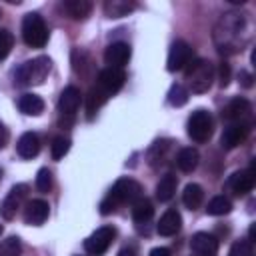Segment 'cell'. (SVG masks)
<instances>
[{"label":"cell","instance_id":"11","mask_svg":"<svg viewBox=\"0 0 256 256\" xmlns=\"http://www.w3.org/2000/svg\"><path fill=\"white\" fill-rule=\"evenodd\" d=\"M26 192H28V186H26V184H16V186L8 192V196L4 198V202H2V206H0V214H2L4 220H12V218L16 216L18 208L22 206V202H24V198H26Z\"/></svg>","mask_w":256,"mask_h":256},{"label":"cell","instance_id":"35","mask_svg":"<svg viewBox=\"0 0 256 256\" xmlns=\"http://www.w3.org/2000/svg\"><path fill=\"white\" fill-rule=\"evenodd\" d=\"M12 46H14V36H12V32L6 30V28H2V30H0V60H4V58L10 54Z\"/></svg>","mask_w":256,"mask_h":256},{"label":"cell","instance_id":"31","mask_svg":"<svg viewBox=\"0 0 256 256\" xmlns=\"http://www.w3.org/2000/svg\"><path fill=\"white\" fill-rule=\"evenodd\" d=\"M168 146H170V142H168V140H156V142L150 146V150H148V162H150L152 166H156V164L164 158V154H166Z\"/></svg>","mask_w":256,"mask_h":256},{"label":"cell","instance_id":"29","mask_svg":"<svg viewBox=\"0 0 256 256\" xmlns=\"http://www.w3.org/2000/svg\"><path fill=\"white\" fill-rule=\"evenodd\" d=\"M168 102L170 106H184L188 102V90L182 86V84H172L170 90H168Z\"/></svg>","mask_w":256,"mask_h":256},{"label":"cell","instance_id":"23","mask_svg":"<svg viewBox=\"0 0 256 256\" xmlns=\"http://www.w3.org/2000/svg\"><path fill=\"white\" fill-rule=\"evenodd\" d=\"M62 6L68 12V16L74 18V20H84L92 12V2L90 0H64Z\"/></svg>","mask_w":256,"mask_h":256},{"label":"cell","instance_id":"33","mask_svg":"<svg viewBox=\"0 0 256 256\" xmlns=\"http://www.w3.org/2000/svg\"><path fill=\"white\" fill-rule=\"evenodd\" d=\"M36 188L40 192H50L52 190V172L48 168H40L36 174Z\"/></svg>","mask_w":256,"mask_h":256},{"label":"cell","instance_id":"18","mask_svg":"<svg viewBox=\"0 0 256 256\" xmlns=\"http://www.w3.org/2000/svg\"><path fill=\"white\" fill-rule=\"evenodd\" d=\"M180 226H182V216H180V212L174 210V208H170V210H166V212L160 216L156 230H158L160 236H174V234L180 230Z\"/></svg>","mask_w":256,"mask_h":256},{"label":"cell","instance_id":"3","mask_svg":"<svg viewBox=\"0 0 256 256\" xmlns=\"http://www.w3.org/2000/svg\"><path fill=\"white\" fill-rule=\"evenodd\" d=\"M186 80H188V86H190L192 92L202 94V92H206L212 86L214 66L208 60H204V58L190 60L188 66H186Z\"/></svg>","mask_w":256,"mask_h":256},{"label":"cell","instance_id":"27","mask_svg":"<svg viewBox=\"0 0 256 256\" xmlns=\"http://www.w3.org/2000/svg\"><path fill=\"white\" fill-rule=\"evenodd\" d=\"M108 100V96L98 88V86H92L88 96H86V112H88V118H94V114L100 110V106Z\"/></svg>","mask_w":256,"mask_h":256},{"label":"cell","instance_id":"24","mask_svg":"<svg viewBox=\"0 0 256 256\" xmlns=\"http://www.w3.org/2000/svg\"><path fill=\"white\" fill-rule=\"evenodd\" d=\"M198 160H200V154H198V150L192 148V146L182 148V150L178 152V156H176V164H178V168H180L182 172H192V170L198 166Z\"/></svg>","mask_w":256,"mask_h":256},{"label":"cell","instance_id":"30","mask_svg":"<svg viewBox=\"0 0 256 256\" xmlns=\"http://www.w3.org/2000/svg\"><path fill=\"white\" fill-rule=\"evenodd\" d=\"M22 244L18 236H8L6 240L0 242V256H20Z\"/></svg>","mask_w":256,"mask_h":256},{"label":"cell","instance_id":"38","mask_svg":"<svg viewBox=\"0 0 256 256\" xmlns=\"http://www.w3.org/2000/svg\"><path fill=\"white\" fill-rule=\"evenodd\" d=\"M240 84H242L244 88H250V86H252V74L246 72V70H240Z\"/></svg>","mask_w":256,"mask_h":256},{"label":"cell","instance_id":"36","mask_svg":"<svg viewBox=\"0 0 256 256\" xmlns=\"http://www.w3.org/2000/svg\"><path fill=\"white\" fill-rule=\"evenodd\" d=\"M218 80H220L222 88L228 86V82H230V64L228 62H220V66H218Z\"/></svg>","mask_w":256,"mask_h":256},{"label":"cell","instance_id":"6","mask_svg":"<svg viewBox=\"0 0 256 256\" xmlns=\"http://www.w3.org/2000/svg\"><path fill=\"white\" fill-rule=\"evenodd\" d=\"M114 236H116V230L112 226H100L84 240V250L92 256H100L110 248V244L114 242Z\"/></svg>","mask_w":256,"mask_h":256},{"label":"cell","instance_id":"39","mask_svg":"<svg viewBox=\"0 0 256 256\" xmlns=\"http://www.w3.org/2000/svg\"><path fill=\"white\" fill-rule=\"evenodd\" d=\"M6 142H8V130H6V126H4L2 120H0V148H4Z\"/></svg>","mask_w":256,"mask_h":256},{"label":"cell","instance_id":"44","mask_svg":"<svg viewBox=\"0 0 256 256\" xmlns=\"http://www.w3.org/2000/svg\"><path fill=\"white\" fill-rule=\"evenodd\" d=\"M0 16H2V12H0Z\"/></svg>","mask_w":256,"mask_h":256},{"label":"cell","instance_id":"32","mask_svg":"<svg viewBox=\"0 0 256 256\" xmlns=\"http://www.w3.org/2000/svg\"><path fill=\"white\" fill-rule=\"evenodd\" d=\"M68 150H70V138H66V136H56V138L52 140L50 154H52V158H54V160L64 158V154H66Z\"/></svg>","mask_w":256,"mask_h":256},{"label":"cell","instance_id":"5","mask_svg":"<svg viewBox=\"0 0 256 256\" xmlns=\"http://www.w3.org/2000/svg\"><path fill=\"white\" fill-rule=\"evenodd\" d=\"M186 128H188V136H190L194 142L202 144V142H208V140H210L212 128H214V120H212V116H210L208 110L198 108V110H194V112L190 114Z\"/></svg>","mask_w":256,"mask_h":256},{"label":"cell","instance_id":"8","mask_svg":"<svg viewBox=\"0 0 256 256\" xmlns=\"http://www.w3.org/2000/svg\"><path fill=\"white\" fill-rule=\"evenodd\" d=\"M116 204H124V202H136L142 196V186L132 180V178H120L116 180V184L112 186L110 194H108Z\"/></svg>","mask_w":256,"mask_h":256},{"label":"cell","instance_id":"37","mask_svg":"<svg viewBox=\"0 0 256 256\" xmlns=\"http://www.w3.org/2000/svg\"><path fill=\"white\" fill-rule=\"evenodd\" d=\"M116 206H118V204H116L110 196H106V198L100 202V214H104V216H106V214H112V212L116 210Z\"/></svg>","mask_w":256,"mask_h":256},{"label":"cell","instance_id":"34","mask_svg":"<svg viewBox=\"0 0 256 256\" xmlns=\"http://www.w3.org/2000/svg\"><path fill=\"white\" fill-rule=\"evenodd\" d=\"M228 256H254L252 242L250 240H236L228 252Z\"/></svg>","mask_w":256,"mask_h":256},{"label":"cell","instance_id":"21","mask_svg":"<svg viewBox=\"0 0 256 256\" xmlns=\"http://www.w3.org/2000/svg\"><path fill=\"white\" fill-rule=\"evenodd\" d=\"M202 200H204V190H202V186L196 184V182L186 184V188H184V192H182V202H184V206H186L188 210H196V208H200Z\"/></svg>","mask_w":256,"mask_h":256},{"label":"cell","instance_id":"7","mask_svg":"<svg viewBox=\"0 0 256 256\" xmlns=\"http://www.w3.org/2000/svg\"><path fill=\"white\" fill-rule=\"evenodd\" d=\"M222 118L228 120V124L240 122V124H250L252 126V106L246 98H234L224 106Z\"/></svg>","mask_w":256,"mask_h":256},{"label":"cell","instance_id":"19","mask_svg":"<svg viewBox=\"0 0 256 256\" xmlns=\"http://www.w3.org/2000/svg\"><path fill=\"white\" fill-rule=\"evenodd\" d=\"M16 152L20 158H34L40 152V138L34 132H24L16 142Z\"/></svg>","mask_w":256,"mask_h":256},{"label":"cell","instance_id":"22","mask_svg":"<svg viewBox=\"0 0 256 256\" xmlns=\"http://www.w3.org/2000/svg\"><path fill=\"white\" fill-rule=\"evenodd\" d=\"M176 184H178V180H176V176L172 172L164 174L156 184V198L160 202H168L176 192Z\"/></svg>","mask_w":256,"mask_h":256},{"label":"cell","instance_id":"20","mask_svg":"<svg viewBox=\"0 0 256 256\" xmlns=\"http://www.w3.org/2000/svg\"><path fill=\"white\" fill-rule=\"evenodd\" d=\"M18 110L26 116H40L44 112V100L38 94H22L18 98Z\"/></svg>","mask_w":256,"mask_h":256},{"label":"cell","instance_id":"9","mask_svg":"<svg viewBox=\"0 0 256 256\" xmlns=\"http://www.w3.org/2000/svg\"><path fill=\"white\" fill-rule=\"evenodd\" d=\"M124 80H126V74L122 68H104L98 72V78H96V86L110 98L112 94H116L122 86H124Z\"/></svg>","mask_w":256,"mask_h":256},{"label":"cell","instance_id":"1","mask_svg":"<svg viewBox=\"0 0 256 256\" xmlns=\"http://www.w3.org/2000/svg\"><path fill=\"white\" fill-rule=\"evenodd\" d=\"M242 26H244V16L242 14H238V12L222 14V18L218 20L216 30H214V40H216V44L220 46L222 52L224 50L234 52L238 48Z\"/></svg>","mask_w":256,"mask_h":256},{"label":"cell","instance_id":"14","mask_svg":"<svg viewBox=\"0 0 256 256\" xmlns=\"http://www.w3.org/2000/svg\"><path fill=\"white\" fill-rule=\"evenodd\" d=\"M130 56H132V50L126 42H112L104 52V60L110 68H122L124 64H128Z\"/></svg>","mask_w":256,"mask_h":256},{"label":"cell","instance_id":"2","mask_svg":"<svg viewBox=\"0 0 256 256\" xmlns=\"http://www.w3.org/2000/svg\"><path fill=\"white\" fill-rule=\"evenodd\" d=\"M50 72V58L38 56L34 60H26L14 70V84L24 88V86H36L42 84L44 78Z\"/></svg>","mask_w":256,"mask_h":256},{"label":"cell","instance_id":"10","mask_svg":"<svg viewBox=\"0 0 256 256\" xmlns=\"http://www.w3.org/2000/svg\"><path fill=\"white\" fill-rule=\"evenodd\" d=\"M190 60H192V48H190V44L184 42V40H176V42L170 46L168 60H166V68H168L170 72H178V70H184Z\"/></svg>","mask_w":256,"mask_h":256},{"label":"cell","instance_id":"4","mask_svg":"<svg viewBox=\"0 0 256 256\" xmlns=\"http://www.w3.org/2000/svg\"><path fill=\"white\" fill-rule=\"evenodd\" d=\"M22 38L32 48H42L48 42V28L40 14L30 12L22 20Z\"/></svg>","mask_w":256,"mask_h":256},{"label":"cell","instance_id":"41","mask_svg":"<svg viewBox=\"0 0 256 256\" xmlns=\"http://www.w3.org/2000/svg\"><path fill=\"white\" fill-rule=\"evenodd\" d=\"M118 256H134V252H132V248H122L118 252Z\"/></svg>","mask_w":256,"mask_h":256},{"label":"cell","instance_id":"12","mask_svg":"<svg viewBox=\"0 0 256 256\" xmlns=\"http://www.w3.org/2000/svg\"><path fill=\"white\" fill-rule=\"evenodd\" d=\"M250 132V124H240V122H234V124H228L220 136V146L226 148V150H232L236 148L238 144H242L246 140Z\"/></svg>","mask_w":256,"mask_h":256},{"label":"cell","instance_id":"17","mask_svg":"<svg viewBox=\"0 0 256 256\" xmlns=\"http://www.w3.org/2000/svg\"><path fill=\"white\" fill-rule=\"evenodd\" d=\"M190 248L198 256H216L218 252V240L208 232H196L190 240Z\"/></svg>","mask_w":256,"mask_h":256},{"label":"cell","instance_id":"28","mask_svg":"<svg viewBox=\"0 0 256 256\" xmlns=\"http://www.w3.org/2000/svg\"><path fill=\"white\" fill-rule=\"evenodd\" d=\"M230 210H232V202L226 196H214L206 206V214L210 216H224Z\"/></svg>","mask_w":256,"mask_h":256},{"label":"cell","instance_id":"16","mask_svg":"<svg viewBox=\"0 0 256 256\" xmlns=\"http://www.w3.org/2000/svg\"><path fill=\"white\" fill-rule=\"evenodd\" d=\"M80 102H82V92L76 86H66L58 98V110L64 116H74L76 110L80 108Z\"/></svg>","mask_w":256,"mask_h":256},{"label":"cell","instance_id":"42","mask_svg":"<svg viewBox=\"0 0 256 256\" xmlns=\"http://www.w3.org/2000/svg\"><path fill=\"white\" fill-rule=\"evenodd\" d=\"M0 178H2V168H0Z\"/></svg>","mask_w":256,"mask_h":256},{"label":"cell","instance_id":"26","mask_svg":"<svg viewBox=\"0 0 256 256\" xmlns=\"http://www.w3.org/2000/svg\"><path fill=\"white\" fill-rule=\"evenodd\" d=\"M134 8H136V4L126 2V0H108V2H104V12L110 18H122L128 12H132Z\"/></svg>","mask_w":256,"mask_h":256},{"label":"cell","instance_id":"13","mask_svg":"<svg viewBox=\"0 0 256 256\" xmlns=\"http://www.w3.org/2000/svg\"><path fill=\"white\" fill-rule=\"evenodd\" d=\"M254 180H256V176H254V164H252V166L246 168V170L234 172V174L230 176V180H228V188H230L236 196H244V194H248V192L254 188Z\"/></svg>","mask_w":256,"mask_h":256},{"label":"cell","instance_id":"40","mask_svg":"<svg viewBox=\"0 0 256 256\" xmlns=\"http://www.w3.org/2000/svg\"><path fill=\"white\" fill-rule=\"evenodd\" d=\"M150 256H170V250L164 248V246H158V248H152L150 250Z\"/></svg>","mask_w":256,"mask_h":256},{"label":"cell","instance_id":"15","mask_svg":"<svg viewBox=\"0 0 256 256\" xmlns=\"http://www.w3.org/2000/svg\"><path fill=\"white\" fill-rule=\"evenodd\" d=\"M48 214H50V206L46 200H30L24 208V222L26 224H32V226H40L48 220Z\"/></svg>","mask_w":256,"mask_h":256},{"label":"cell","instance_id":"43","mask_svg":"<svg viewBox=\"0 0 256 256\" xmlns=\"http://www.w3.org/2000/svg\"><path fill=\"white\" fill-rule=\"evenodd\" d=\"M0 234H2V224H0Z\"/></svg>","mask_w":256,"mask_h":256},{"label":"cell","instance_id":"25","mask_svg":"<svg viewBox=\"0 0 256 256\" xmlns=\"http://www.w3.org/2000/svg\"><path fill=\"white\" fill-rule=\"evenodd\" d=\"M152 214H154V206H152V202L148 200V198H138L136 202H132V218H134V222H148L150 218H152Z\"/></svg>","mask_w":256,"mask_h":256}]
</instances>
